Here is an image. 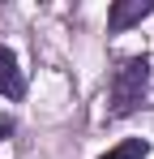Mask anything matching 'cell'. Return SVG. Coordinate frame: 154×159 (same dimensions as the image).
<instances>
[{
	"label": "cell",
	"mask_w": 154,
	"mask_h": 159,
	"mask_svg": "<svg viewBox=\"0 0 154 159\" xmlns=\"http://www.w3.org/2000/svg\"><path fill=\"white\" fill-rule=\"evenodd\" d=\"M146 86H150V56L124 60L116 69V78H111V107H107V116L120 120L128 112H137V103L146 99Z\"/></svg>",
	"instance_id": "obj_1"
},
{
	"label": "cell",
	"mask_w": 154,
	"mask_h": 159,
	"mask_svg": "<svg viewBox=\"0 0 154 159\" xmlns=\"http://www.w3.org/2000/svg\"><path fill=\"white\" fill-rule=\"evenodd\" d=\"M150 13H154V0H120V4H111L107 26L111 30H128V26H137L141 17H150Z\"/></svg>",
	"instance_id": "obj_2"
},
{
	"label": "cell",
	"mask_w": 154,
	"mask_h": 159,
	"mask_svg": "<svg viewBox=\"0 0 154 159\" xmlns=\"http://www.w3.org/2000/svg\"><path fill=\"white\" fill-rule=\"evenodd\" d=\"M22 95H26V82L17 69V56L0 43V99H22Z\"/></svg>",
	"instance_id": "obj_3"
},
{
	"label": "cell",
	"mask_w": 154,
	"mask_h": 159,
	"mask_svg": "<svg viewBox=\"0 0 154 159\" xmlns=\"http://www.w3.org/2000/svg\"><path fill=\"white\" fill-rule=\"evenodd\" d=\"M146 155H150V142H146V138H128V142L111 146V151L99 155V159H146Z\"/></svg>",
	"instance_id": "obj_4"
}]
</instances>
